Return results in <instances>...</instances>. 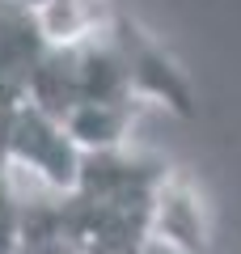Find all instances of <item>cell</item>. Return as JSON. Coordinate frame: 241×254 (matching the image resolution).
Segmentation results:
<instances>
[{"label":"cell","mask_w":241,"mask_h":254,"mask_svg":"<svg viewBox=\"0 0 241 254\" xmlns=\"http://www.w3.org/2000/svg\"><path fill=\"white\" fill-rule=\"evenodd\" d=\"M21 216H26V203L13 190L9 157L0 153V254H17L21 250Z\"/></svg>","instance_id":"cell-6"},{"label":"cell","mask_w":241,"mask_h":254,"mask_svg":"<svg viewBox=\"0 0 241 254\" xmlns=\"http://www.w3.org/2000/svg\"><path fill=\"white\" fill-rule=\"evenodd\" d=\"M17 4H26V9L43 13V9H51V4H60V0H17Z\"/></svg>","instance_id":"cell-7"},{"label":"cell","mask_w":241,"mask_h":254,"mask_svg":"<svg viewBox=\"0 0 241 254\" xmlns=\"http://www.w3.org/2000/svg\"><path fill=\"white\" fill-rule=\"evenodd\" d=\"M144 254H178V250H170L165 242H148V246H144Z\"/></svg>","instance_id":"cell-8"},{"label":"cell","mask_w":241,"mask_h":254,"mask_svg":"<svg viewBox=\"0 0 241 254\" xmlns=\"http://www.w3.org/2000/svg\"><path fill=\"white\" fill-rule=\"evenodd\" d=\"M110 34H115L119 51L127 64V81H131L135 102H157L178 119H195V85H190L186 68L174 60V51L161 43L152 30H144L135 17L115 9L110 17Z\"/></svg>","instance_id":"cell-2"},{"label":"cell","mask_w":241,"mask_h":254,"mask_svg":"<svg viewBox=\"0 0 241 254\" xmlns=\"http://www.w3.org/2000/svg\"><path fill=\"white\" fill-rule=\"evenodd\" d=\"M47 55H51V38L38 13L17 0H0V115L30 102L34 76Z\"/></svg>","instance_id":"cell-3"},{"label":"cell","mask_w":241,"mask_h":254,"mask_svg":"<svg viewBox=\"0 0 241 254\" xmlns=\"http://www.w3.org/2000/svg\"><path fill=\"white\" fill-rule=\"evenodd\" d=\"M152 242H165L178 254H207L212 246V208L203 190L182 170H170L152 203Z\"/></svg>","instance_id":"cell-4"},{"label":"cell","mask_w":241,"mask_h":254,"mask_svg":"<svg viewBox=\"0 0 241 254\" xmlns=\"http://www.w3.org/2000/svg\"><path fill=\"white\" fill-rule=\"evenodd\" d=\"M135 115H140V102H85L63 115V127L80 144V153H115L127 148Z\"/></svg>","instance_id":"cell-5"},{"label":"cell","mask_w":241,"mask_h":254,"mask_svg":"<svg viewBox=\"0 0 241 254\" xmlns=\"http://www.w3.org/2000/svg\"><path fill=\"white\" fill-rule=\"evenodd\" d=\"M0 153L13 170H30L51 195H72L85 174V153L68 136L60 115L43 110L38 102H21L0 115Z\"/></svg>","instance_id":"cell-1"}]
</instances>
